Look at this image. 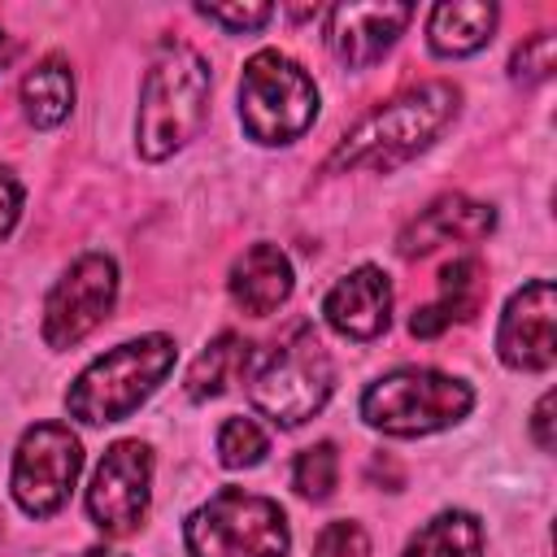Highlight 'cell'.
Masks as SVG:
<instances>
[{"label":"cell","mask_w":557,"mask_h":557,"mask_svg":"<svg viewBox=\"0 0 557 557\" xmlns=\"http://www.w3.org/2000/svg\"><path fill=\"white\" fill-rule=\"evenodd\" d=\"M496 4L492 0H453V4H435L431 22H426V39L431 52L440 57H470L479 52L492 30H496Z\"/></svg>","instance_id":"obj_17"},{"label":"cell","mask_w":557,"mask_h":557,"mask_svg":"<svg viewBox=\"0 0 557 557\" xmlns=\"http://www.w3.org/2000/svg\"><path fill=\"white\" fill-rule=\"evenodd\" d=\"M117 300V265L104 252H83L44 300V339L48 348H74L87 339Z\"/></svg>","instance_id":"obj_9"},{"label":"cell","mask_w":557,"mask_h":557,"mask_svg":"<svg viewBox=\"0 0 557 557\" xmlns=\"http://www.w3.org/2000/svg\"><path fill=\"white\" fill-rule=\"evenodd\" d=\"M248 361H252V344H248L244 335H235V331H222V335L209 339L205 352L191 361V370H187V396H191V400H213V396H222V392L248 370Z\"/></svg>","instance_id":"obj_18"},{"label":"cell","mask_w":557,"mask_h":557,"mask_svg":"<svg viewBox=\"0 0 557 557\" xmlns=\"http://www.w3.org/2000/svg\"><path fill=\"white\" fill-rule=\"evenodd\" d=\"M400 557H483V522L466 509L435 513Z\"/></svg>","instance_id":"obj_19"},{"label":"cell","mask_w":557,"mask_h":557,"mask_svg":"<svg viewBox=\"0 0 557 557\" xmlns=\"http://www.w3.org/2000/svg\"><path fill=\"white\" fill-rule=\"evenodd\" d=\"M9 57H13V39H9L4 30H0V70L9 65Z\"/></svg>","instance_id":"obj_28"},{"label":"cell","mask_w":557,"mask_h":557,"mask_svg":"<svg viewBox=\"0 0 557 557\" xmlns=\"http://www.w3.org/2000/svg\"><path fill=\"white\" fill-rule=\"evenodd\" d=\"M292 483H296L300 496L326 500V496L335 492V483H339V453H335V444L322 440V444L305 448V453L296 457V466H292Z\"/></svg>","instance_id":"obj_22"},{"label":"cell","mask_w":557,"mask_h":557,"mask_svg":"<svg viewBox=\"0 0 557 557\" xmlns=\"http://www.w3.org/2000/svg\"><path fill=\"white\" fill-rule=\"evenodd\" d=\"M335 387V366L309 322H296L248 374V400L278 426L309 422Z\"/></svg>","instance_id":"obj_4"},{"label":"cell","mask_w":557,"mask_h":557,"mask_svg":"<svg viewBox=\"0 0 557 557\" xmlns=\"http://www.w3.org/2000/svg\"><path fill=\"white\" fill-rule=\"evenodd\" d=\"M531 431H535V444L548 453L557 440H553V392H544L540 396V405H535V413H531Z\"/></svg>","instance_id":"obj_27"},{"label":"cell","mask_w":557,"mask_h":557,"mask_svg":"<svg viewBox=\"0 0 557 557\" xmlns=\"http://www.w3.org/2000/svg\"><path fill=\"white\" fill-rule=\"evenodd\" d=\"M270 453V435L252 422V418H226L218 431V461L231 470H248Z\"/></svg>","instance_id":"obj_21"},{"label":"cell","mask_w":557,"mask_h":557,"mask_svg":"<svg viewBox=\"0 0 557 557\" xmlns=\"http://www.w3.org/2000/svg\"><path fill=\"white\" fill-rule=\"evenodd\" d=\"M148 496H152V448L139 440H117L87 487V513L104 535H131L144 513H148Z\"/></svg>","instance_id":"obj_10"},{"label":"cell","mask_w":557,"mask_h":557,"mask_svg":"<svg viewBox=\"0 0 557 557\" xmlns=\"http://www.w3.org/2000/svg\"><path fill=\"white\" fill-rule=\"evenodd\" d=\"M78 470H83L78 435L65 422H35L17 440V453H13L9 487H13L17 509L30 518H52L70 500Z\"/></svg>","instance_id":"obj_8"},{"label":"cell","mask_w":557,"mask_h":557,"mask_svg":"<svg viewBox=\"0 0 557 557\" xmlns=\"http://www.w3.org/2000/svg\"><path fill=\"white\" fill-rule=\"evenodd\" d=\"M474 405V392L440 370L400 366L374 379L361 392V418L383 435H431L461 422Z\"/></svg>","instance_id":"obj_6"},{"label":"cell","mask_w":557,"mask_h":557,"mask_svg":"<svg viewBox=\"0 0 557 557\" xmlns=\"http://www.w3.org/2000/svg\"><path fill=\"white\" fill-rule=\"evenodd\" d=\"M457 104H461V91L453 83H444V78L418 83V87L392 96L387 104L370 109L335 144V152L326 157V170L344 174V170H357V165H379V170L400 165L413 152H422L457 117Z\"/></svg>","instance_id":"obj_1"},{"label":"cell","mask_w":557,"mask_h":557,"mask_svg":"<svg viewBox=\"0 0 557 557\" xmlns=\"http://www.w3.org/2000/svg\"><path fill=\"white\" fill-rule=\"evenodd\" d=\"M496 352L513 370H548L557 361V292L548 278L509 296L496 326Z\"/></svg>","instance_id":"obj_11"},{"label":"cell","mask_w":557,"mask_h":557,"mask_svg":"<svg viewBox=\"0 0 557 557\" xmlns=\"http://www.w3.org/2000/svg\"><path fill=\"white\" fill-rule=\"evenodd\" d=\"M17 213H22V183L9 170H0V239L13 231Z\"/></svg>","instance_id":"obj_26"},{"label":"cell","mask_w":557,"mask_h":557,"mask_svg":"<svg viewBox=\"0 0 557 557\" xmlns=\"http://www.w3.org/2000/svg\"><path fill=\"white\" fill-rule=\"evenodd\" d=\"M413 9L409 4H335L326 13V48L335 52L339 65L348 70H370L396 35L409 26Z\"/></svg>","instance_id":"obj_12"},{"label":"cell","mask_w":557,"mask_h":557,"mask_svg":"<svg viewBox=\"0 0 557 557\" xmlns=\"http://www.w3.org/2000/svg\"><path fill=\"white\" fill-rule=\"evenodd\" d=\"M183 544L191 557H287L292 531L278 500L222 487L183 522Z\"/></svg>","instance_id":"obj_5"},{"label":"cell","mask_w":557,"mask_h":557,"mask_svg":"<svg viewBox=\"0 0 557 557\" xmlns=\"http://www.w3.org/2000/svg\"><path fill=\"white\" fill-rule=\"evenodd\" d=\"M487 300V270L479 257H457L444 265L440 274V296L422 309H413L409 318V331L418 339H435L444 335L453 322H470Z\"/></svg>","instance_id":"obj_15"},{"label":"cell","mask_w":557,"mask_h":557,"mask_svg":"<svg viewBox=\"0 0 557 557\" xmlns=\"http://www.w3.org/2000/svg\"><path fill=\"white\" fill-rule=\"evenodd\" d=\"M366 553H370L366 531H361V522H348V518L326 522L313 544V557H366Z\"/></svg>","instance_id":"obj_24"},{"label":"cell","mask_w":557,"mask_h":557,"mask_svg":"<svg viewBox=\"0 0 557 557\" xmlns=\"http://www.w3.org/2000/svg\"><path fill=\"white\" fill-rule=\"evenodd\" d=\"M553 65H557V35H553V30L527 35V39L513 48V57H509V74H513V83H522V87L544 83V78L553 74Z\"/></svg>","instance_id":"obj_23"},{"label":"cell","mask_w":557,"mask_h":557,"mask_svg":"<svg viewBox=\"0 0 557 557\" xmlns=\"http://www.w3.org/2000/svg\"><path fill=\"white\" fill-rule=\"evenodd\" d=\"M196 13L209 17V22H218V26H226V30H235V35H244V30H261V26L274 17L270 4H200Z\"/></svg>","instance_id":"obj_25"},{"label":"cell","mask_w":557,"mask_h":557,"mask_svg":"<svg viewBox=\"0 0 557 557\" xmlns=\"http://www.w3.org/2000/svg\"><path fill=\"white\" fill-rule=\"evenodd\" d=\"M78 557H126V553H113V548H87V553H78Z\"/></svg>","instance_id":"obj_29"},{"label":"cell","mask_w":557,"mask_h":557,"mask_svg":"<svg viewBox=\"0 0 557 557\" xmlns=\"http://www.w3.org/2000/svg\"><path fill=\"white\" fill-rule=\"evenodd\" d=\"M74 104V78H70V65L65 61H39L26 78H22V109L30 117V126L48 131L57 122H65Z\"/></svg>","instance_id":"obj_20"},{"label":"cell","mask_w":557,"mask_h":557,"mask_svg":"<svg viewBox=\"0 0 557 557\" xmlns=\"http://www.w3.org/2000/svg\"><path fill=\"white\" fill-rule=\"evenodd\" d=\"M292 283H296V274H292V261L278 244L244 248V257H235L231 278H226L231 300L252 318H270L292 296Z\"/></svg>","instance_id":"obj_16"},{"label":"cell","mask_w":557,"mask_h":557,"mask_svg":"<svg viewBox=\"0 0 557 557\" xmlns=\"http://www.w3.org/2000/svg\"><path fill=\"white\" fill-rule=\"evenodd\" d=\"M496 226V209L492 205H479V200H466V196H440L435 205H426L396 239V252L400 257H426L444 244H470V239H483L492 235Z\"/></svg>","instance_id":"obj_14"},{"label":"cell","mask_w":557,"mask_h":557,"mask_svg":"<svg viewBox=\"0 0 557 557\" xmlns=\"http://www.w3.org/2000/svg\"><path fill=\"white\" fill-rule=\"evenodd\" d=\"M174 357H178V348L170 335H139V339L117 344L113 352L96 357L65 392L70 418H78L87 426L131 418L174 370Z\"/></svg>","instance_id":"obj_3"},{"label":"cell","mask_w":557,"mask_h":557,"mask_svg":"<svg viewBox=\"0 0 557 557\" xmlns=\"http://www.w3.org/2000/svg\"><path fill=\"white\" fill-rule=\"evenodd\" d=\"M322 318L344 339H374V335H383L387 322H392V283H387V274L379 265H357L352 274H344L326 292Z\"/></svg>","instance_id":"obj_13"},{"label":"cell","mask_w":557,"mask_h":557,"mask_svg":"<svg viewBox=\"0 0 557 557\" xmlns=\"http://www.w3.org/2000/svg\"><path fill=\"white\" fill-rule=\"evenodd\" d=\"M318 117L313 78L283 52L265 48L244 61L239 78V122L257 144H292Z\"/></svg>","instance_id":"obj_7"},{"label":"cell","mask_w":557,"mask_h":557,"mask_svg":"<svg viewBox=\"0 0 557 557\" xmlns=\"http://www.w3.org/2000/svg\"><path fill=\"white\" fill-rule=\"evenodd\" d=\"M209 61L187 48V44H165L157 61L144 74L139 91V122H135V144L148 161H165L178 152L205 122L209 109Z\"/></svg>","instance_id":"obj_2"}]
</instances>
